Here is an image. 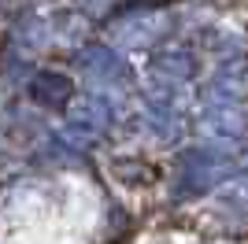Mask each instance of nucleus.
I'll return each instance as SVG.
<instances>
[{"label": "nucleus", "mask_w": 248, "mask_h": 244, "mask_svg": "<svg viewBox=\"0 0 248 244\" xmlns=\"http://www.w3.org/2000/svg\"><path fill=\"white\" fill-rule=\"evenodd\" d=\"M33 92H37V100L45 104H63L67 96H71V81L60 78V74H48V78H37V85H33Z\"/></svg>", "instance_id": "f257e3e1"}, {"label": "nucleus", "mask_w": 248, "mask_h": 244, "mask_svg": "<svg viewBox=\"0 0 248 244\" xmlns=\"http://www.w3.org/2000/svg\"><path fill=\"white\" fill-rule=\"evenodd\" d=\"M226 203H233L237 211H248V178H245V182H237V185L226 193Z\"/></svg>", "instance_id": "f03ea898"}]
</instances>
